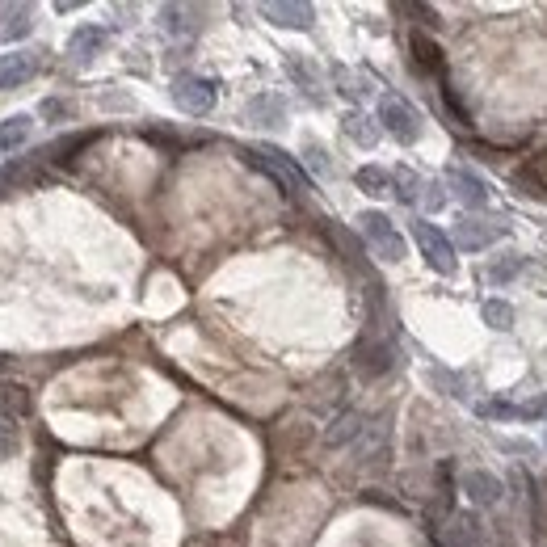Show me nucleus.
Here are the masks:
<instances>
[{"instance_id":"f257e3e1","label":"nucleus","mask_w":547,"mask_h":547,"mask_svg":"<svg viewBox=\"0 0 547 547\" xmlns=\"http://www.w3.org/2000/svg\"><path fill=\"white\" fill-rule=\"evenodd\" d=\"M379 123H383V131L396 139V144H417V139H421V118L400 93H383L379 97Z\"/></svg>"},{"instance_id":"f03ea898","label":"nucleus","mask_w":547,"mask_h":547,"mask_svg":"<svg viewBox=\"0 0 547 547\" xmlns=\"http://www.w3.org/2000/svg\"><path fill=\"white\" fill-rule=\"evenodd\" d=\"M413 240H417V249L425 257V266L438 270V274H455V245H451L447 232L425 224V219H413Z\"/></svg>"},{"instance_id":"7ed1b4c3","label":"nucleus","mask_w":547,"mask_h":547,"mask_svg":"<svg viewBox=\"0 0 547 547\" xmlns=\"http://www.w3.org/2000/svg\"><path fill=\"white\" fill-rule=\"evenodd\" d=\"M358 232L367 236V245L383 261H404V236L392 228V219L383 215V211H362L358 215Z\"/></svg>"},{"instance_id":"20e7f679","label":"nucleus","mask_w":547,"mask_h":547,"mask_svg":"<svg viewBox=\"0 0 547 547\" xmlns=\"http://www.w3.org/2000/svg\"><path fill=\"white\" fill-rule=\"evenodd\" d=\"M249 156H253L266 173H274V177L282 181V190H287V194H303V190H308V177L299 173V165H295V160H291L287 152H282V148H274V144H257Z\"/></svg>"},{"instance_id":"39448f33","label":"nucleus","mask_w":547,"mask_h":547,"mask_svg":"<svg viewBox=\"0 0 547 547\" xmlns=\"http://www.w3.org/2000/svg\"><path fill=\"white\" fill-rule=\"evenodd\" d=\"M173 101H177V110L181 114H211L215 110V85L211 80H202V76H177L173 80Z\"/></svg>"},{"instance_id":"423d86ee","label":"nucleus","mask_w":547,"mask_h":547,"mask_svg":"<svg viewBox=\"0 0 547 547\" xmlns=\"http://www.w3.org/2000/svg\"><path fill=\"white\" fill-rule=\"evenodd\" d=\"M497 236H505V224H493V219H476V215H459L451 245H459V253H476V249H489Z\"/></svg>"},{"instance_id":"0eeeda50","label":"nucleus","mask_w":547,"mask_h":547,"mask_svg":"<svg viewBox=\"0 0 547 547\" xmlns=\"http://www.w3.org/2000/svg\"><path fill=\"white\" fill-rule=\"evenodd\" d=\"M447 186L459 198V207H468V211H484V207H489V186H484V177H476L472 169L451 165L447 169Z\"/></svg>"},{"instance_id":"6e6552de","label":"nucleus","mask_w":547,"mask_h":547,"mask_svg":"<svg viewBox=\"0 0 547 547\" xmlns=\"http://www.w3.org/2000/svg\"><path fill=\"white\" fill-rule=\"evenodd\" d=\"M43 68V51H9L0 55V89H17L34 80V72Z\"/></svg>"},{"instance_id":"1a4fd4ad","label":"nucleus","mask_w":547,"mask_h":547,"mask_svg":"<svg viewBox=\"0 0 547 547\" xmlns=\"http://www.w3.org/2000/svg\"><path fill=\"white\" fill-rule=\"evenodd\" d=\"M261 13H266L270 22L282 26V30H312V22H316V9L299 5V0H266Z\"/></svg>"},{"instance_id":"9d476101","label":"nucleus","mask_w":547,"mask_h":547,"mask_svg":"<svg viewBox=\"0 0 547 547\" xmlns=\"http://www.w3.org/2000/svg\"><path fill=\"white\" fill-rule=\"evenodd\" d=\"M388 367H392V346H388V341L367 337V341H358V346H354V371L358 375L375 379V375H383Z\"/></svg>"},{"instance_id":"9b49d317","label":"nucleus","mask_w":547,"mask_h":547,"mask_svg":"<svg viewBox=\"0 0 547 547\" xmlns=\"http://www.w3.org/2000/svg\"><path fill=\"white\" fill-rule=\"evenodd\" d=\"M514 186L531 198H547V148H539L522 160V169L514 173Z\"/></svg>"},{"instance_id":"f8f14e48","label":"nucleus","mask_w":547,"mask_h":547,"mask_svg":"<svg viewBox=\"0 0 547 547\" xmlns=\"http://www.w3.org/2000/svg\"><path fill=\"white\" fill-rule=\"evenodd\" d=\"M245 118H249L253 127H266V131L282 127V123H287V101H282L278 93H257L249 106H245Z\"/></svg>"},{"instance_id":"ddd939ff","label":"nucleus","mask_w":547,"mask_h":547,"mask_svg":"<svg viewBox=\"0 0 547 547\" xmlns=\"http://www.w3.org/2000/svg\"><path fill=\"white\" fill-rule=\"evenodd\" d=\"M409 47H413V64L425 72V76H447V59H442V47L434 43V38H425L421 30L409 38Z\"/></svg>"},{"instance_id":"4468645a","label":"nucleus","mask_w":547,"mask_h":547,"mask_svg":"<svg viewBox=\"0 0 547 547\" xmlns=\"http://www.w3.org/2000/svg\"><path fill=\"white\" fill-rule=\"evenodd\" d=\"M106 30L101 26H80L72 38H68V55H72V64H89V59L101 55V47H106Z\"/></svg>"},{"instance_id":"2eb2a0df","label":"nucleus","mask_w":547,"mask_h":547,"mask_svg":"<svg viewBox=\"0 0 547 547\" xmlns=\"http://www.w3.org/2000/svg\"><path fill=\"white\" fill-rule=\"evenodd\" d=\"M388 447V417H375L367 430L358 434V442H354V455H358V463H371V459H379V451Z\"/></svg>"},{"instance_id":"dca6fc26","label":"nucleus","mask_w":547,"mask_h":547,"mask_svg":"<svg viewBox=\"0 0 547 547\" xmlns=\"http://www.w3.org/2000/svg\"><path fill=\"white\" fill-rule=\"evenodd\" d=\"M34 30L30 5H0V38H26Z\"/></svg>"},{"instance_id":"f3484780","label":"nucleus","mask_w":547,"mask_h":547,"mask_svg":"<svg viewBox=\"0 0 547 547\" xmlns=\"http://www.w3.org/2000/svg\"><path fill=\"white\" fill-rule=\"evenodd\" d=\"M30 131H34V118L30 114H13V118H5L0 123V156H9V152H17L30 139Z\"/></svg>"},{"instance_id":"a211bd4d","label":"nucleus","mask_w":547,"mask_h":547,"mask_svg":"<svg viewBox=\"0 0 547 547\" xmlns=\"http://www.w3.org/2000/svg\"><path fill=\"white\" fill-rule=\"evenodd\" d=\"M463 489H468L472 505H497L501 501V480L489 472H468L463 476Z\"/></svg>"},{"instance_id":"6ab92c4d","label":"nucleus","mask_w":547,"mask_h":547,"mask_svg":"<svg viewBox=\"0 0 547 547\" xmlns=\"http://www.w3.org/2000/svg\"><path fill=\"white\" fill-rule=\"evenodd\" d=\"M354 186L362 194H371V198H383V194H392V173L388 169H379V165H362L354 173Z\"/></svg>"},{"instance_id":"aec40b11","label":"nucleus","mask_w":547,"mask_h":547,"mask_svg":"<svg viewBox=\"0 0 547 547\" xmlns=\"http://www.w3.org/2000/svg\"><path fill=\"white\" fill-rule=\"evenodd\" d=\"M362 430H367V421H362L358 413H341V417L333 421V430L324 434V447H346L350 438L358 442V434H362Z\"/></svg>"},{"instance_id":"412c9836","label":"nucleus","mask_w":547,"mask_h":547,"mask_svg":"<svg viewBox=\"0 0 547 547\" xmlns=\"http://www.w3.org/2000/svg\"><path fill=\"white\" fill-rule=\"evenodd\" d=\"M341 127H346V135L354 139V144H362V148H375V139H379V127L371 123V118L367 114H346V123H341Z\"/></svg>"},{"instance_id":"4be33fe9","label":"nucleus","mask_w":547,"mask_h":547,"mask_svg":"<svg viewBox=\"0 0 547 547\" xmlns=\"http://www.w3.org/2000/svg\"><path fill=\"white\" fill-rule=\"evenodd\" d=\"M0 413H13V417H26L30 413V392L17 388V383H0Z\"/></svg>"},{"instance_id":"5701e85b","label":"nucleus","mask_w":547,"mask_h":547,"mask_svg":"<svg viewBox=\"0 0 547 547\" xmlns=\"http://www.w3.org/2000/svg\"><path fill=\"white\" fill-rule=\"evenodd\" d=\"M392 186H396V198L413 207V202L421 198V190H425V181H421L413 169H392Z\"/></svg>"},{"instance_id":"b1692460","label":"nucleus","mask_w":547,"mask_h":547,"mask_svg":"<svg viewBox=\"0 0 547 547\" xmlns=\"http://www.w3.org/2000/svg\"><path fill=\"white\" fill-rule=\"evenodd\" d=\"M287 72H291V80L299 89H308V93H316L320 89V72L308 64V59L303 55H287Z\"/></svg>"},{"instance_id":"393cba45","label":"nucleus","mask_w":547,"mask_h":547,"mask_svg":"<svg viewBox=\"0 0 547 547\" xmlns=\"http://www.w3.org/2000/svg\"><path fill=\"white\" fill-rule=\"evenodd\" d=\"M194 9H181V5H165L160 9V22H165L169 34H194Z\"/></svg>"},{"instance_id":"a878e982","label":"nucleus","mask_w":547,"mask_h":547,"mask_svg":"<svg viewBox=\"0 0 547 547\" xmlns=\"http://www.w3.org/2000/svg\"><path fill=\"white\" fill-rule=\"evenodd\" d=\"M484 320H489L493 324V329H514V308H510V303H505V299H489V303H484Z\"/></svg>"},{"instance_id":"bb28decb","label":"nucleus","mask_w":547,"mask_h":547,"mask_svg":"<svg viewBox=\"0 0 547 547\" xmlns=\"http://www.w3.org/2000/svg\"><path fill=\"white\" fill-rule=\"evenodd\" d=\"M303 160H308V169L316 173V177H329L333 173V165H329V152H324L316 139H308V144H303Z\"/></svg>"},{"instance_id":"cd10ccee","label":"nucleus","mask_w":547,"mask_h":547,"mask_svg":"<svg viewBox=\"0 0 547 547\" xmlns=\"http://www.w3.org/2000/svg\"><path fill=\"white\" fill-rule=\"evenodd\" d=\"M333 80H337V93H341V97H354V101H358L362 93H367V89H362V80H354L350 68H341V64L333 68Z\"/></svg>"},{"instance_id":"c85d7f7f","label":"nucleus","mask_w":547,"mask_h":547,"mask_svg":"<svg viewBox=\"0 0 547 547\" xmlns=\"http://www.w3.org/2000/svg\"><path fill=\"white\" fill-rule=\"evenodd\" d=\"M518 270H522V257H518V253H510L505 261H497V266H489V278H493V282H505V278H514Z\"/></svg>"},{"instance_id":"c756f323","label":"nucleus","mask_w":547,"mask_h":547,"mask_svg":"<svg viewBox=\"0 0 547 547\" xmlns=\"http://www.w3.org/2000/svg\"><path fill=\"white\" fill-rule=\"evenodd\" d=\"M421 198H425V211H438L442 202H447V194H442V186H438V181H425Z\"/></svg>"},{"instance_id":"7c9ffc66","label":"nucleus","mask_w":547,"mask_h":547,"mask_svg":"<svg viewBox=\"0 0 547 547\" xmlns=\"http://www.w3.org/2000/svg\"><path fill=\"white\" fill-rule=\"evenodd\" d=\"M434 383H442V388H447V396H468V392H463V379H455V375H447V371H434Z\"/></svg>"},{"instance_id":"2f4dec72","label":"nucleus","mask_w":547,"mask_h":547,"mask_svg":"<svg viewBox=\"0 0 547 547\" xmlns=\"http://www.w3.org/2000/svg\"><path fill=\"white\" fill-rule=\"evenodd\" d=\"M9 451H13V438H0V459H5Z\"/></svg>"},{"instance_id":"473e14b6","label":"nucleus","mask_w":547,"mask_h":547,"mask_svg":"<svg viewBox=\"0 0 547 547\" xmlns=\"http://www.w3.org/2000/svg\"><path fill=\"white\" fill-rule=\"evenodd\" d=\"M0 438H9V417L0 413Z\"/></svg>"},{"instance_id":"72a5a7b5","label":"nucleus","mask_w":547,"mask_h":547,"mask_svg":"<svg viewBox=\"0 0 547 547\" xmlns=\"http://www.w3.org/2000/svg\"><path fill=\"white\" fill-rule=\"evenodd\" d=\"M0 367H5V362H0Z\"/></svg>"}]
</instances>
